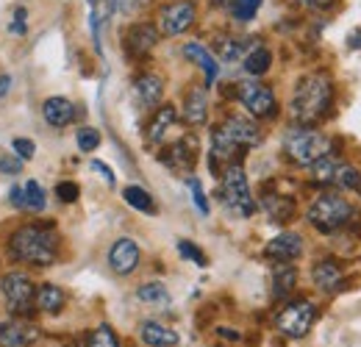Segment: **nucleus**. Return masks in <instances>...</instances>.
Listing matches in <instances>:
<instances>
[{
	"label": "nucleus",
	"instance_id": "obj_1",
	"mask_svg": "<svg viewBox=\"0 0 361 347\" xmlns=\"http://www.w3.org/2000/svg\"><path fill=\"white\" fill-rule=\"evenodd\" d=\"M334 100V84L322 73H309L298 81L292 95V120L298 126H314L328 117Z\"/></svg>",
	"mask_w": 361,
	"mask_h": 347
},
{
	"label": "nucleus",
	"instance_id": "obj_2",
	"mask_svg": "<svg viewBox=\"0 0 361 347\" xmlns=\"http://www.w3.org/2000/svg\"><path fill=\"white\" fill-rule=\"evenodd\" d=\"M56 233L45 225H23L8 236V256L23 264L50 267L56 261Z\"/></svg>",
	"mask_w": 361,
	"mask_h": 347
},
{
	"label": "nucleus",
	"instance_id": "obj_3",
	"mask_svg": "<svg viewBox=\"0 0 361 347\" xmlns=\"http://www.w3.org/2000/svg\"><path fill=\"white\" fill-rule=\"evenodd\" d=\"M283 153L298 167H312L317 159L331 153V139L312 126H295L283 136Z\"/></svg>",
	"mask_w": 361,
	"mask_h": 347
},
{
	"label": "nucleus",
	"instance_id": "obj_4",
	"mask_svg": "<svg viewBox=\"0 0 361 347\" xmlns=\"http://www.w3.org/2000/svg\"><path fill=\"white\" fill-rule=\"evenodd\" d=\"M353 206L348 197H342L339 192H322L314 203L309 206V222L322 233H334L342 231L350 219H353Z\"/></svg>",
	"mask_w": 361,
	"mask_h": 347
},
{
	"label": "nucleus",
	"instance_id": "obj_5",
	"mask_svg": "<svg viewBox=\"0 0 361 347\" xmlns=\"http://www.w3.org/2000/svg\"><path fill=\"white\" fill-rule=\"evenodd\" d=\"M223 200L236 217H250L256 212L250 186H247V175L242 170V164H228L223 173Z\"/></svg>",
	"mask_w": 361,
	"mask_h": 347
},
{
	"label": "nucleus",
	"instance_id": "obj_6",
	"mask_svg": "<svg viewBox=\"0 0 361 347\" xmlns=\"http://www.w3.org/2000/svg\"><path fill=\"white\" fill-rule=\"evenodd\" d=\"M317 322V305L312 300H292L286 303L278 317H275V325L281 334H286L289 339H303L312 325Z\"/></svg>",
	"mask_w": 361,
	"mask_h": 347
},
{
	"label": "nucleus",
	"instance_id": "obj_7",
	"mask_svg": "<svg viewBox=\"0 0 361 347\" xmlns=\"http://www.w3.org/2000/svg\"><path fill=\"white\" fill-rule=\"evenodd\" d=\"M0 292H3V300L8 305L11 314L17 317H28L34 311V281L23 272H6L0 278Z\"/></svg>",
	"mask_w": 361,
	"mask_h": 347
},
{
	"label": "nucleus",
	"instance_id": "obj_8",
	"mask_svg": "<svg viewBox=\"0 0 361 347\" xmlns=\"http://www.w3.org/2000/svg\"><path fill=\"white\" fill-rule=\"evenodd\" d=\"M236 97L242 100V106L256 117V120H270L278 111V100L272 95V89L256 78H247V81H239L236 87Z\"/></svg>",
	"mask_w": 361,
	"mask_h": 347
},
{
	"label": "nucleus",
	"instance_id": "obj_9",
	"mask_svg": "<svg viewBox=\"0 0 361 347\" xmlns=\"http://www.w3.org/2000/svg\"><path fill=\"white\" fill-rule=\"evenodd\" d=\"M197 20V6L192 0H176V3H167L161 11H159V34L164 37H180L186 34Z\"/></svg>",
	"mask_w": 361,
	"mask_h": 347
},
{
	"label": "nucleus",
	"instance_id": "obj_10",
	"mask_svg": "<svg viewBox=\"0 0 361 347\" xmlns=\"http://www.w3.org/2000/svg\"><path fill=\"white\" fill-rule=\"evenodd\" d=\"M37 336V325L20 317H0V347H31Z\"/></svg>",
	"mask_w": 361,
	"mask_h": 347
},
{
	"label": "nucleus",
	"instance_id": "obj_11",
	"mask_svg": "<svg viewBox=\"0 0 361 347\" xmlns=\"http://www.w3.org/2000/svg\"><path fill=\"white\" fill-rule=\"evenodd\" d=\"M139 259H142L139 245H136L134 239H128V236L117 239L111 245V250H109V264H111V269L117 275H131L136 267H139Z\"/></svg>",
	"mask_w": 361,
	"mask_h": 347
},
{
	"label": "nucleus",
	"instance_id": "obj_12",
	"mask_svg": "<svg viewBox=\"0 0 361 347\" xmlns=\"http://www.w3.org/2000/svg\"><path fill=\"white\" fill-rule=\"evenodd\" d=\"M195 162H197V139L195 136H183L164 153V164L176 173H189L195 167Z\"/></svg>",
	"mask_w": 361,
	"mask_h": 347
},
{
	"label": "nucleus",
	"instance_id": "obj_13",
	"mask_svg": "<svg viewBox=\"0 0 361 347\" xmlns=\"http://www.w3.org/2000/svg\"><path fill=\"white\" fill-rule=\"evenodd\" d=\"M220 128L226 130L242 150H250V147L262 145V130H259V126L253 120H247V117H228Z\"/></svg>",
	"mask_w": 361,
	"mask_h": 347
},
{
	"label": "nucleus",
	"instance_id": "obj_14",
	"mask_svg": "<svg viewBox=\"0 0 361 347\" xmlns=\"http://www.w3.org/2000/svg\"><path fill=\"white\" fill-rule=\"evenodd\" d=\"M264 256L272 261H295L303 256V236L295 231H283L264 248Z\"/></svg>",
	"mask_w": 361,
	"mask_h": 347
},
{
	"label": "nucleus",
	"instance_id": "obj_15",
	"mask_svg": "<svg viewBox=\"0 0 361 347\" xmlns=\"http://www.w3.org/2000/svg\"><path fill=\"white\" fill-rule=\"evenodd\" d=\"M183 56H186L189 61H195V64L203 70V75H206V87H214V84H217V78H220V67H217V59L209 53L206 44L186 42L183 44Z\"/></svg>",
	"mask_w": 361,
	"mask_h": 347
},
{
	"label": "nucleus",
	"instance_id": "obj_16",
	"mask_svg": "<svg viewBox=\"0 0 361 347\" xmlns=\"http://www.w3.org/2000/svg\"><path fill=\"white\" fill-rule=\"evenodd\" d=\"M42 117L50 128H67L75 120V106L67 97H47L42 103Z\"/></svg>",
	"mask_w": 361,
	"mask_h": 347
},
{
	"label": "nucleus",
	"instance_id": "obj_17",
	"mask_svg": "<svg viewBox=\"0 0 361 347\" xmlns=\"http://www.w3.org/2000/svg\"><path fill=\"white\" fill-rule=\"evenodd\" d=\"M161 95H164V81L159 75H153V73H145V75H139L134 81V97L142 109L159 106Z\"/></svg>",
	"mask_w": 361,
	"mask_h": 347
},
{
	"label": "nucleus",
	"instance_id": "obj_18",
	"mask_svg": "<svg viewBox=\"0 0 361 347\" xmlns=\"http://www.w3.org/2000/svg\"><path fill=\"white\" fill-rule=\"evenodd\" d=\"M239 153H245V150H242V147H239V145H236L220 126L212 130V170H217V162L236 164Z\"/></svg>",
	"mask_w": 361,
	"mask_h": 347
},
{
	"label": "nucleus",
	"instance_id": "obj_19",
	"mask_svg": "<svg viewBox=\"0 0 361 347\" xmlns=\"http://www.w3.org/2000/svg\"><path fill=\"white\" fill-rule=\"evenodd\" d=\"M159 42V31L150 25V23H136L134 28L126 34V47L131 56H145L150 53Z\"/></svg>",
	"mask_w": 361,
	"mask_h": 347
},
{
	"label": "nucleus",
	"instance_id": "obj_20",
	"mask_svg": "<svg viewBox=\"0 0 361 347\" xmlns=\"http://www.w3.org/2000/svg\"><path fill=\"white\" fill-rule=\"evenodd\" d=\"M139 339H142V345L145 347H176L178 345V334H176L173 328L161 325V322H153V319H147V322L139 325Z\"/></svg>",
	"mask_w": 361,
	"mask_h": 347
},
{
	"label": "nucleus",
	"instance_id": "obj_21",
	"mask_svg": "<svg viewBox=\"0 0 361 347\" xmlns=\"http://www.w3.org/2000/svg\"><path fill=\"white\" fill-rule=\"evenodd\" d=\"M312 281L319 292H336L342 284V267L331 259L317 261L314 269H312Z\"/></svg>",
	"mask_w": 361,
	"mask_h": 347
},
{
	"label": "nucleus",
	"instance_id": "obj_22",
	"mask_svg": "<svg viewBox=\"0 0 361 347\" xmlns=\"http://www.w3.org/2000/svg\"><path fill=\"white\" fill-rule=\"evenodd\" d=\"M209 120V97L203 89H192L183 100V123L186 126H203Z\"/></svg>",
	"mask_w": 361,
	"mask_h": 347
},
{
	"label": "nucleus",
	"instance_id": "obj_23",
	"mask_svg": "<svg viewBox=\"0 0 361 347\" xmlns=\"http://www.w3.org/2000/svg\"><path fill=\"white\" fill-rule=\"evenodd\" d=\"M176 120H178L176 106H161V109H156V111H153V120H150V126H147V142H150V145H159V142L167 136V130L176 126Z\"/></svg>",
	"mask_w": 361,
	"mask_h": 347
},
{
	"label": "nucleus",
	"instance_id": "obj_24",
	"mask_svg": "<svg viewBox=\"0 0 361 347\" xmlns=\"http://www.w3.org/2000/svg\"><path fill=\"white\" fill-rule=\"evenodd\" d=\"M295 286H298V269L292 267V261H278L272 267V295L286 298Z\"/></svg>",
	"mask_w": 361,
	"mask_h": 347
},
{
	"label": "nucleus",
	"instance_id": "obj_25",
	"mask_svg": "<svg viewBox=\"0 0 361 347\" xmlns=\"http://www.w3.org/2000/svg\"><path fill=\"white\" fill-rule=\"evenodd\" d=\"M262 206H264L267 217H270L272 222H278V225H283V222H289V219L295 217V200H292V197H283V195H264Z\"/></svg>",
	"mask_w": 361,
	"mask_h": 347
},
{
	"label": "nucleus",
	"instance_id": "obj_26",
	"mask_svg": "<svg viewBox=\"0 0 361 347\" xmlns=\"http://www.w3.org/2000/svg\"><path fill=\"white\" fill-rule=\"evenodd\" d=\"M34 303L39 311H45V314H59L64 303H67V295H64V289L61 286H56V284H45V286H39L37 289V298H34Z\"/></svg>",
	"mask_w": 361,
	"mask_h": 347
},
{
	"label": "nucleus",
	"instance_id": "obj_27",
	"mask_svg": "<svg viewBox=\"0 0 361 347\" xmlns=\"http://www.w3.org/2000/svg\"><path fill=\"white\" fill-rule=\"evenodd\" d=\"M242 67H245V73L250 78H259V75H264L272 67V53L267 47H262V44L259 47H250L245 53V59H242Z\"/></svg>",
	"mask_w": 361,
	"mask_h": 347
},
{
	"label": "nucleus",
	"instance_id": "obj_28",
	"mask_svg": "<svg viewBox=\"0 0 361 347\" xmlns=\"http://www.w3.org/2000/svg\"><path fill=\"white\" fill-rule=\"evenodd\" d=\"M123 200L136 209V212H142V214H156L159 209H156V200H153V195L150 192H145L142 186H126L123 189Z\"/></svg>",
	"mask_w": 361,
	"mask_h": 347
},
{
	"label": "nucleus",
	"instance_id": "obj_29",
	"mask_svg": "<svg viewBox=\"0 0 361 347\" xmlns=\"http://www.w3.org/2000/svg\"><path fill=\"white\" fill-rule=\"evenodd\" d=\"M23 197H25V209L23 212H34V214L45 212L47 200H45V189H42L39 181H28L23 186Z\"/></svg>",
	"mask_w": 361,
	"mask_h": 347
},
{
	"label": "nucleus",
	"instance_id": "obj_30",
	"mask_svg": "<svg viewBox=\"0 0 361 347\" xmlns=\"http://www.w3.org/2000/svg\"><path fill=\"white\" fill-rule=\"evenodd\" d=\"M136 298H139L142 303H150V305L170 303V292H167V286L159 284V281H153V284H142V286L136 289Z\"/></svg>",
	"mask_w": 361,
	"mask_h": 347
},
{
	"label": "nucleus",
	"instance_id": "obj_31",
	"mask_svg": "<svg viewBox=\"0 0 361 347\" xmlns=\"http://www.w3.org/2000/svg\"><path fill=\"white\" fill-rule=\"evenodd\" d=\"M336 170H339V162L328 153V156H322V159H317L314 164H312V175H314L317 183H325V186H331L334 181H336Z\"/></svg>",
	"mask_w": 361,
	"mask_h": 347
},
{
	"label": "nucleus",
	"instance_id": "obj_32",
	"mask_svg": "<svg viewBox=\"0 0 361 347\" xmlns=\"http://www.w3.org/2000/svg\"><path fill=\"white\" fill-rule=\"evenodd\" d=\"M217 53H220L223 61H239V59H245L247 44L236 39V37H220L217 39Z\"/></svg>",
	"mask_w": 361,
	"mask_h": 347
},
{
	"label": "nucleus",
	"instance_id": "obj_33",
	"mask_svg": "<svg viewBox=\"0 0 361 347\" xmlns=\"http://www.w3.org/2000/svg\"><path fill=\"white\" fill-rule=\"evenodd\" d=\"M334 186H342V189H348V192H356V195H361V170L350 167V164H339Z\"/></svg>",
	"mask_w": 361,
	"mask_h": 347
},
{
	"label": "nucleus",
	"instance_id": "obj_34",
	"mask_svg": "<svg viewBox=\"0 0 361 347\" xmlns=\"http://www.w3.org/2000/svg\"><path fill=\"white\" fill-rule=\"evenodd\" d=\"M228 6H231V14H233V20H239V23H250V20L259 14V8H262V0H231Z\"/></svg>",
	"mask_w": 361,
	"mask_h": 347
},
{
	"label": "nucleus",
	"instance_id": "obj_35",
	"mask_svg": "<svg viewBox=\"0 0 361 347\" xmlns=\"http://www.w3.org/2000/svg\"><path fill=\"white\" fill-rule=\"evenodd\" d=\"M87 347H120V339L111 331V325H97L87 339Z\"/></svg>",
	"mask_w": 361,
	"mask_h": 347
},
{
	"label": "nucleus",
	"instance_id": "obj_36",
	"mask_svg": "<svg viewBox=\"0 0 361 347\" xmlns=\"http://www.w3.org/2000/svg\"><path fill=\"white\" fill-rule=\"evenodd\" d=\"M75 142H78V150L92 153V150H97V147H100V130L78 128V133H75Z\"/></svg>",
	"mask_w": 361,
	"mask_h": 347
},
{
	"label": "nucleus",
	"instance_id": "obj_37",
	"mask_svg": "<svg viewBox=\"0 0 361 347\" xmlns=\"http://www.w3.org/2000/svg\"><path fill=\"white\" fill-rule=\"evenodd\" d=\"M186 183H189V192H192V200H195V209H197L200 214H209V200H206V192H203V186H200V181H197L195 175H189V178H186Z\"/></svg>",
	"mask_w": 361,
	"mask_h": 347
},
{
	"label": "nucleus",
	"instance_id": "obj_38",
	"mask_svg": "<svg viewBox=\"0 0 361 347\" xmlns=\"http://www.w3.org/2000/svg\"><path fill=\"white\" fill-rule=\"evenodd\" d=\"M178 253L183 256V259L195 261L197 267H206V264H209V259L203 256V250H200L195 242H189V239H180V242H178Z\"/></svg>",
	"mask_w": 361,
	"mask_h": 347
},
{
	"label": "nucleus",
	"instance_id": "obj_39",
	"mask_svg": "<svg viewBox=\"0 0 361 347\" xmlns=\"http://www.w3.org/2000/svg\"><path fill=\"white\" fill-rule=\"evenodd\" d=\"M78 195H81V189H78V183H73V181H61V183L56 186V197H59L61 203H75Z\"/></svg>",
	"mask_w": 361,
	"mask_h": 347
},
{
	"label": "nucleus",
	"instance_id": "obj_40",
	"mask_svg": "<svg viewBox=\"0 0 361 347\" xmlns=\"http://www.w3.org/2000/svg\"><path fill=\"white\" fill-rule=\"evenodd\" d=\"M11 147H14V156H20L23 162H28V159H34V156H37V145H34L31 139L17 136V139L11 142Z\"/></svg>",
	"mask_w": 361,
	"mask_h": 347
},
{
	"label": "nucleus",
	"instance_id": "obj_41",
	"mask_svg": "<svg viewBox=\"0 0 361 347\" xmlns=\"http://www.w3.org/2000/svg\"><path fill=\"white\" fill-rule=\"evenodd\" d=\"M23 159L20 156H0V173L6 175H20L23 173Z\"/></svg>",
	"mask_w": 361,
	"mask_h": 347
},
{
	"label": "nucleus",
	"instance_id": "obj_42",
	"mask_svg": "<svg viewBox=\"0 0 361 347\" xmlns=\"http://www.w3.org/2000/svg\"><path fill=\"white\" fill-rule=\"evenodd\" d=\"M142 6H147V0H114V8H117L120 14H126V17L136 14Z\"/></svg>",
	"mask_w": 361,
	"mask_h": 347
},
{
	"label": "nucleus",
	"instance_id": "obj_43",
	"mask_svg": "<svg viewBox=\"0 0 361 347\" xmlns=\"http://www.w3.org/2000/svg\"><path fill=\"white\" fill-rule=\"evenodd\" d=\"M8 31H11V34H17V37H23V34H25V8H17L14 23L8 25Z\"/></svg>",
	"mask_w": 361,
	"mask_h": 347
},
{
	"label": "nucleus",
	"instance_id": "obj_44",
	"mask_svg": "<svg viewBox=\"0 0 361 347\" xmlns=\"http://www.w3.org/2000/svg\"><path fill=\"white\" fill-rule=\"evenodd\" d=\"M8 203H11L14 209H25V197H23V186H11V192H8Z\"/></svg>",
	"mask_w": 361,
	"mask_h": 347
},
{
	"label": "nucleus",
	"instance_id": "obj_45",
	"mask_svg": "<svg viewBox=\"0 0 361 347\" xmlns=\"http://www.w3.org/2000/svg\"><path fill=\"white\" fill-rule=\"evenodd\" d=\"M92 170H94V173L103 175V181H106L109 186H114V173H111V167H106L103 162H92Z\"/></svg>",
	"mask_w": 361,
	"mask_h": 347
},
{
	"label": "nucleus",
	"instance_id": "obj_46",
	"mask_svg": "<svg viewBox=\"0 0 361 347\" xmlns=\"http://www.w3.org/2000/svg\"><path fill=\"white\" fill-rule=\"evenodd\" d=\"M295 3H300V6H306V8H328L334 0H295Z\"/></svg>",
	"mask_w": 361,
	"mask_h": 347
},
{
	"label": "nucleus",
	"instance_id": "obj_47",
	"mask_svg": "<svg viewBox=\"0 0 361 347\" xmlns=\"http://www.w3.org/2000/svg\"><path fill=\"white\" fill-rule=\"evenodd\" d=\"M348 47H350V50H361V28H353V31H350Z\"/></svg>",
	"mask_w": 361,
	"mask_h": 347
},
{
	"label": "nucleus",
	"instance_id": "obj_48",
	"mask_svg": "<svg viewBox=\"0 0 361 347\" xmlns=\"http://www.w3.org/2000/svg\"><path fill=\"white\" fill-rule=\"evenodd\" d=\"M217 334H220V336H226V339H231V342H239V339H242V336H239V331H231V328H220Z\"/></svg>",
	"mask_w": 361,
	"mask_h": 347
},
{
	"label": "nucleus",
	"instance_id": "obj_49",
	"mask_svg": "<svg viewBox=\"0 0 361 347\" xmlns=\"http://www.w3.org/2000/svg\"><path fill=\"white\" fill-rule=\"evenodd\" d=\"M11 89V75H6V73H0V97L6 95Z\"/></svg>",
	"mask_w": 361,
	"mask_h": 347
},
{
	"label": "nucleus",
	"instance_id": "obj_50",
	"mask_svg": "<svg viewBox=\"0 0 361 347\" xmlns=\"http://www.w3.org/2000/svg\"><path fill=\"white\" fill-rule=\"evenodd\" d=\"M214 3H217V6H228V3H231V0H214Z\"/></svg>",
	"mask_w": 361,
	"mask_h": 347
},
{
	"label": "nucleus",
	"instance_id": "obj_51",
	"mask_svg": "<svg viewBox=\"0 0 361 347\" xmlns=\"http://www.w3.org/2000/svg\"><path fill=\"white\" fill-rule=\"evenodd\" d=\"M70 347H81V345H70Z\"/></svg>",
	"mask_w": 361,
	"mask_h": 347
},
{
	"label": "nucleus",
	"instance_id": "obj_52",
	"mask_svg": "<svg viewBox=\"0 0 361 347\" xmlns=\"http://www.w3.org/2000/svg\"><path fill=\"white\" fill-rule=\"evenodd\" d=\"M92 3H97V0H92Z\"/></svg>",
	"mask_w": 361,
	"mask_h": 347
}]
</instances>
